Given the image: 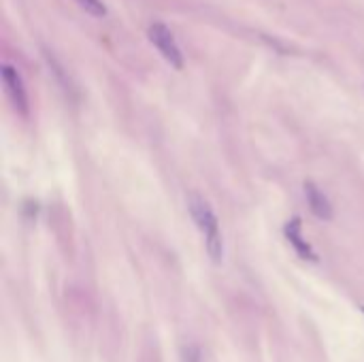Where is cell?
<instances>
[{"instance_id":"1","label":"cell","mask_w":364,"mask_h":362,"mask_svg":"<svg viewBox=\"0 0 364 362\" xmlns=\"http://www.w3.org/2000/svg\"><path fill=\"white\" fill-rule=\"evenodd\" d=\"M188 209H190V215L196 222V226H198V230H200V235L205 239V247H207L209 258L215 265H220L224 260V239H222L218 215L213 213L211 205L198 194H190Z\"/></svg>"},{"instance_id":"2","label":"cell","mask_w":364,"mask_h":362,"mask_svg":"<svg viewBox=\"0 0 364 362\" xmlns=\"http://www.w3.org/2000/svg\"><path fill=\"white\" fill-rule=\"evenodd\" d=\"M147 36H149V41L154 43V47L160 51V55H162L173 68H177V70L183 68V53H181V49H179V45H177L173 32H171L162 21H154V23L149 26V30H147Z\"/></svg>"},{"instance_id":"3","label":"cell","mask_w":364,"mask_h":362,"mask_svg":"<svg viewBox=\"0 0 364 362\" xmlns=\"http://www.w3.org/2000/svg\"><path fill=\"white\" fill-rule=\"evenodd\" d=\"M2 83H4V90L13 102V107L19 111V113H28V94H26V87H23V79L19 75V70L11 64H2Z\"/></svg>"},{"instance_id":"4","label":"cell","mask_w":364,"mask_h":362,"mask_svg":"<svg viewBox=\"0 0 364 362\" xmlns=\"http://www.w3.org/2000/svg\"><path fill=\"white\" fill-rule=\"evenodd\" d=\"M284 235H286V239L290 241V245L294 247V252H296L303 260L318 262V254L314 252V247H311V245L305 241V237H303V224H301V218L290 220V222L284 226Z\"/></svg>"},{"instance_id":"5","label":"cell","mask_w":364,"mask_h":362,"mask_svg":"<svg viewBox=\"0 0 364 362\" xmlns=\"http://www.w3.org/2000/svg\"><path fill=\"white\" fill-rule=\"evenodd\" d=\"M305 196H307V203H309V209L314 211L316 218L320 220H333V205L331 201L326 198V194L314 183V181H307L305 183Z\"/></svg>"},{"instance_id":"6","label":"cell","mask_w":364,"mask_h":362,"mask_svg":"<svg viewBox=\"0 0 364 362\" xmlns=\"http://www.w3.org/2000/svg\"><path fill=\"white\" fill-rule=\"evenodd\" d=\"M85 13H90V15H94V17H102L105 13H107V6H105V2L102 0H75Z\"/></svg>"},{"instance_id":"7","label":"cell","mask_w":364,"mask_h":362,"mask_svg":"<svg viewBox=\"0 0 364 362\" xmlns=\"http://www.w3.org/2000/svg\"><path fill=\"white\" fill-rule=\"evenodd\" d=\"M181 362H203V354L200 348L194 344H188L181 348Z\"/></svg>"},{"instance_id":"8","label":"cell","mask_w":364,"mask_h":362,"mask_svg":"<svg viewBox=\"0 0 364 362\" xmlns=\"http://www.w3.org/2000/svg\"><path fill=\"white\" fill-rule=\"evenodd\" d=\"M363 314H364V307H363Z\"/></svg>"}]
</instances>
